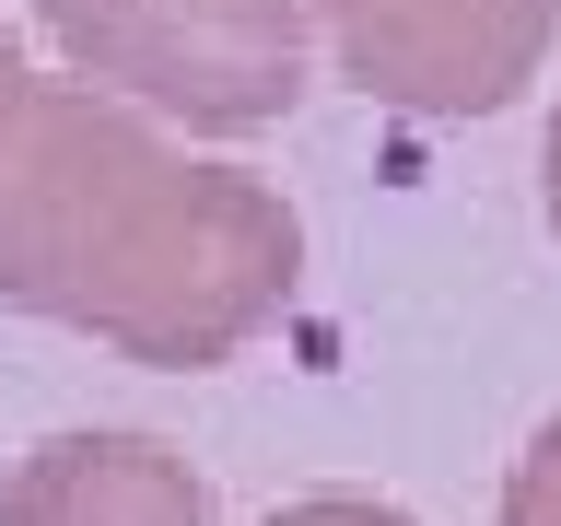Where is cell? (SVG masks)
I'll return each instance as SVG.
<instances>
[{"mask_svg":"<svg viewBox=\"0 0 561 526\" xmlns=\"http://www.w3.org/2000/svg\"><path fill=\"white\" fill-rule=\"evenodd\" d=\"M305 270V222L234 164H187L94 82H35L0 140V305L82 340L210 375L234 363Z\"/></svg>","mask_w":561,"mask_h":526,"instance_id":"cell-1","label":"cell"},{"mask_svg":"<svg viewBox=\"0 0 561 526\" xmlns=\"http://www.w3.org/2000/svg\"><path fill=\"white\" fill-rule=\"evenodd\" d=\"M70 59L187 129H270L305 94V0H35Z\"/></svg>","mask_w":561,"mask_h":526,"instance_id":"cell-2","label":"cell"},{"mask_svg":"<svg viewBox=\"0 0 561 526\" xmlns=\"http://www.w3.org/2000/svg\"><path fill=\"white\" fill-rule=\"evenodd\" d=\"M316 12L340 70L410 117H503L561 35V0H316Z\"/></svg>","mask_w":561,"mask_h":526,"instance_id":"cell-3","label":"cell"},{"mask_svg":"<svg viewBox=\"0 0 561 526\" xmlns=\"http://www.w3.org/2000/svg\"><path fill=\"white\" fill-rule=\"evenodd\" d=\"M0 526H210V480L164 433H47L0 480Z\"/></svg>","mask_w":561,"mask_h":526,"instance_id":"cell-4","label":"cell"},{"mask_svg":"<svg viewBox=\"0 0 561 526\" xmlns=\"http://www.w3.org/2000/svg\"><path fill=\"white\" fill-rule=\"evenodd\" d=\"M503 526H561V421L515 456V480H503Z\"/></svg>","mask_w":561,"mask_h":526,"instance_id":"cell-5","label":"cell"},{"mask_svg":"<svg viewBox=\"0 0 561 526\" xmlns=\"http://www.w3.org/2000/svg\"><path fill=\"white\" fill-rule=\"evenodd\" d=\"M270 526H410L398 503H363V491H316V503H280Z\"/></svg>","mask_w":561,"mask_h":526,"instance_id":"cell-6","label":"cell"},{"mask_svg":"<svg viewBox=\"0 0 561 526\" xmlns=\"http://www.w3.org/2000/svg\"><path fill=\"white\" fill-rule=\"evenodd\" d=\"M24 105H35V70H24V47H12V24H0V140H12Z\"/></svg>","mask_w":561,"mask_h":526,"instance_id":"cell-7","label":"cell"},{"mask_svg":"<svg viewBox=\"0 0 561 526\" xmlns=\"http://www.w3.org/2000/svg\"><path fill=\"white\" fill-rule=\"evenodd\" d=\"M550 222H561V117H550Z\"/></svg>","mask_w":561,"mask_h":526,"instance_id":"cell-8","label":"cell"}]
</instances>
